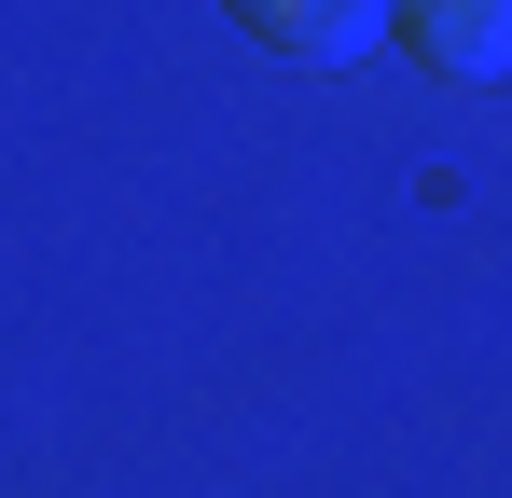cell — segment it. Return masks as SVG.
Segmentation results:
<instances>
[{
  "label": "cell",
  "mask_w": 512,
  "mask_h": 498,
  "mask_svg": "<svg viewBox=\"0 0 512 498\" xmlns=\"http://www.w3.org/2000/svg\"><path fill=\"white\" fill-rule=\"evenodd\" d=\"M388 28L443 83H512V0H388Z\"/></svg>",
  "instance_id": "1"
},
{
  "label": "cell",
  "mask_w": 512,
  "mask_h": 498,
  "mask_svg": "<svg viewBox=\"0 0 512 498\" xmlns=\"http://www.w3.org/2000/svg\"><path fill=\"white\" fill-rule=\"evenodd\" d=\"M222 14L250 28L263 56H305V70H346V56L388 42V0H222Z\"/></svg>",
  "instance_id": "2"
}]
</instances>
